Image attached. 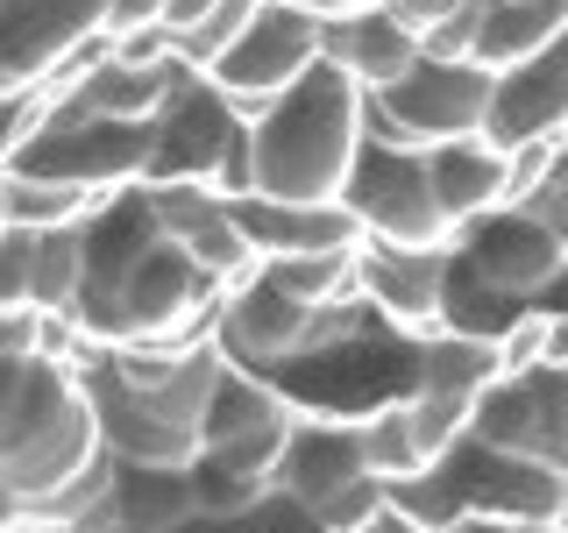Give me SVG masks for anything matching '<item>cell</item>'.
<instances>
[{
	"label": "cell",
	"mask_w": 568,
	"mask_h": 533,
	"mask_svg": "<svg viewBox=\"0 0 568 533\" xmlns=\"http://www.w3.org/2000/svg\"><path fill=\"white\" fill-rule=\"evenodd\" d=\"M164 8L171 0H114V43L121 36H142V29H164Z\"/></svg>",
	"instance_id": "cell-34"
},
{
	"label": "cell",
	"mask_w": 568,
	"mask_h": 533,
	"mask_svg": "<svg viewBox=\"0 0 568 533\" xmlns=\"http://www.w3.org/2000/svg\"><path fill=\"white\" fill-rule=\"evenodd\" d=\"M206 8H213V0H171V8H164V29H171V36H178V29H192Z\"/></svg>",
	"instance_id": "cell-37"
},
{
	"label": "cell",
	"mask_w": 568,
	"mask_h": 533,
	"mask_svg": "<svg viewBox=\"0 0 568 533\" xmlns=\"http://www.w3.org/2000/svg\"><path fill=\"white\" fill-rule=\"evenodd\" d=\"M561 476L568 470H547L532 455H511V449H490V441L462 434L448 455L434 462L426 476L398 484L405 512H419L426 533H448L462 520H511V526H555L561 512Z\"/></svg>",
	"instance_id": "cell-5"
},
{
	"label": "cell",
	"mask_w": 568,
	"mask_h": 533,
	"mask_svg": "<svg viewBox=\"0 0 568 533\" xmlns=\"http://www.w3.org/2000/svg\"><path fill=\"white\" fill-rule=\"evenodd\" d=\"M100 455L106 441L79 363L43 349L0 355V491H14V505H36V497L79 484Z\"/></svg>",
	"instance_id": "cell-4"
},
{
	"label": "cell",
	"mask_w": 568,
	"mask_h": 533,
	"mask_svg": "<svg viewBox=\"0 0 568 533\" xmlns=\"http://www.w3.org/2000/svg\"><path fill=\"white\" fill-rule=\"evenodd\" d=\"M555 135H568V36L532 50L526 64L497 71L484 114V142H497V150H526V142H555Z\"/></svg>",
	"instance_id": "cell-15"
},
{
	"label": "cell",
	"mask_w": 568,
	"mask_h": 533,
	"mask_svg": "<svg viewBox=\"0 0 568 533\" xmlns=\"http://www.w3.org/2000/svg\"><path fill=\"white\" fill-rule=\"evenodd\" d=\"M227 284L164 235L150 185H121L85 213V284L71 320L93 349H178L213 334Z\"/></svg>",
	"instance_id": "cell-1"
},
{
	"label": "cell",
	"mask_w": 568,
	"mask_h": 533,
	"mask_svg": "<svg viewBox=\"0 0 568 533\" xmlns=\"http://www.w3.org/2000/svg\"><path fill=\"white\" fill-rule=\"evenodd\" d=\"M320 14L306 8H284V0H263L256 8V22H248L235 43L221 50V58L206 64V79L221 86L227 100L242 107V114H263L284 86H298L306 71L320 64Z\"/></svg>",
	"instance_id": "cell-11"
},
{
	"label": "cell",
	"mask_w": 568,
	"mask_h": 533,
	"mask_svg": "<svg viewBox=\"0 0 568 533\" xmlns=\"http://www.w3.org/2000/svg\"><path fill=\"white\" fill-rule=\"evenodd\" d=\"M242 142H248V114L192 64L185 79L171 86V100L156 107V150H150L142 185H171V178H206L213 185Z\"/></svg>",
	"instance_id": "cell-12"
},
{
	"label": "cell",
	"mask_w": 568,
	"mask_h": 533,
	"mask_svg": "<svg viewBox=\"0 0 568 533\" xmlns=\"http://www.w3.org/2000/svg\"><path fill=\"white\" fill-rule=\"evenodd\" d=\"M519 207H532V213H540V221L561 235V249H568V135H561V157H555V171L540 178V192H532V200H519Z\"/></svg>",
	"instance_id": "cell-31"
},
{
	"label": "cell",
	"mask_w": 568,
	"mask_h": 533,
	"mask_svg": "<svg viewBox=\"0 0 568 533\" xmlns=\"http://www.w3.org/2000/svg\"><path fill=\"white\" fill-rule=\"evenodd\" d=\"M484 14H490V0H462L448 22L426 36V58H476V29H484Z\"/></svg>",
	"instance_id": "cell-30"
},
{
	"label": "cell",
	"mask_w": 568,
	"mask_h": 533,
	"mask_svg": "<svg viewBox=\"0 0 568 533\" xmlns=\"http://www.w3.org/2000/svg\"><path fill=\"white\" fill-rule=\"evenodd\" d=\"M114 36V0H0V93L29 100Z\"/></svg>",
	"instance_id": "cell-10"
},
{
	"label": "cell",
	"mask_w": 568,
	"mask_h": 533,
	"mask_svg": "<svg viewBox=\"0 0 568 533\" xmlns=\"http://www.w3.org/2000/svg\"><path fill=\"white\" fill-rule=\"evenodd\" d=\"M235 207V228L248 235L263 263L277 257H313V249H363V221L348 213V200H327V207H306V200H263V192H242Z\"/></svg>",
	"instance_id": "cell-17"
},
{
	"label": "cell",
	"mask_w": 568,
	"mask_h": 533,
	"mask_svg": "<svg viewBox=\"0 0 568 533\" xmlns=\"http://www.w3.org/2000/svg\"><path fill=\"white\" fill-rule=\"evenodd\" d=\"M532 306L519 292H505L497 278H484L462 249H448V284H440V328L455 334H484V342H505Z\"/></svg>",
	"instance_id": "cell-22"
},
{
	"label": "cell",
	"mask_w": 568,
	"mask_h": 533,
	"mask_svg": "<svg viewBox=\"0 0 568 533\" xmlns=\"http://www.w3.org/2000/svg\"><path fill=\"white\" fill-rule=\"evenodd\" d=\"M369 313H377L369 299H348V306H306V299H284L263 271H248L242 284H227V292H221L213 342H221L227 363L271 378V370L298 363V355H313V349H327V342H342V334H355Z\"/></svg>",
	"instance_id": "cell-7"
},
{
	"label": "cell",
	"mask_w": 568,
	"mask_h": 533,
	"mask_svg": "<svg viewBox=\"0 0 568 533\" xmlns=\"http://www.w3.org/2000/svg\"><path fill=\"white\" fill-rule=\"evenodd\" d=\"M390 14H398V29H413L419 36V50H426V36H434L440 22H448V14L462 8V0H384Z\"/></svg>",
	"instance_id": "cell-33"
},
{
	"label": "cell",
	"mask_w": 568,
	"mask_h": 533,
	"mask_svg": "<svg viewBox=\"0 0 568 533\" xmlns=\"http://www.w3.org/2000/svg\"><path fill=\"white\" fill-rule=\"evenodd\" d=\"M342 200L363 221L369 242H398V249H448L455 242V221L434 192L426 150H390V142L363 135V157H355V178Z\"/></svg>",
	"instance_id": "cell-9"
},
{
	"label": "cell",
	"mask_w": 568,
	"mask_h": 533,
	"mask_svg": "<svg viewBox=\"0 0 568 533\" xmlns=\"http://www.w3.org/2000/svg\"><path fill=\"white\" fill-rule=\"evenodd\" d=\"M455 249H462V257H469L484 278L505 284V292H519L526 306H540L547 284H555L561 263H568L561 235H555V228H547L532 207H497V213L462 221V228H455Z\"/></svg>",
	"instance_id": "cell-14"
},
{
	"label": "cell",
	"mask_w": 568,
	"mask_h": 533,
	"mask_svg": "<svg viewBox=\"0 0 568 533\" xmlns=\"http://www.w3.org/2000/svg\"><path fill=\"white\" fill-rule=\"evenodd\" d=\"M284 299H306V306H348L363 299V249H313V257H277L256 263Z\"/></svg>",
	"instance_id": "cell-25"
},
{
	"label": "cell",
	"mask_w": 568,
	"mask_h": 533,
	"mask_svg": "<svg viewBox=\"0 0 568 533\" xmlns=\"http://www.w3.org/2000/svg\"><path fill=\"white\" fill-rule=\"evenodd\" d=\"M79 284H85V221L43 228V235H36V257H29V299L43 313H71Z\"/></svg>",
	"instance_id": "cell-28"
},
{
	"label": "cell",
	"mask_w": 568,
	"mask_h": 533,
	"mask_svg": "<svg viewBox=\"0 0 568 533\" xmlns=\"http://www.w3.org/2000/svg\"><path fill=\"white\" fill-rule=\"evenodd\" d=\"M36 533H64V526H36Z\"/></svg>",
	"instance_id": "cell-42"
},
{
	"label": "cell",
	"mask_w": 568,
	"mask_h": 533,
	"mask_svg": "<svg viewBox=\"0 0 568 533\" xmlns=\"http://www.w3.org/2000/svg\"><path fill=\"white\" fill-rule=\"evenodd\" d=\"M363 462V420H334V413H298V426L284 434L277 455V491H292L306 512H320L342 484H355Z\"/></svg>",
	"instance_id": "cell-19"
},
{
	"label": "cell",
	"mask_w": 568,
	"mask_h": 533,
	"mask_svg": "<svg viewBox=\"0 0 568 533\" xmlns=\"http://www.w3.org/2000/svg\"><path fill=\"white\" fill-rule=\"evenodd\" d=\"M256 8H263V0H213V8H206L192 29H178V36H171V50H178L185 64H200V71H206V64L221 58V50L235 43L248 22H256Z\"/></svg>",
	"instance_id": "cell-29"
},
{
	"label": "cell",
	"mask_w": 568,
	"mask_h": 533,
	"mask_svg": "<svg viewBox=\"0 0 568 533\" xmlns=\"http://www.w3.org/2000/svg\"><path fill=\"white\" fill-rule=\"evenodd\" d=\"M150 200H156L164 235L185 249L192 263H206L221 284H242L263 263L256 249H248V235L235 228V207H227L221 185H206V178H171V185H150Z\"/></svg>",
	"instance_id": "cell-16"
},
{
	"label": "cell",
	"mask_w": 568,
	"mask_h": 533,
	"mask_svg": "<svg viewBox=\"0 0 568 533\" xmlns=\"http://www.w3.org/2000/svg\"><path fill=\"white\" fill-rule=\"evenodd\" d=\"M8 526H22V505H14V491H0V533Z\"/></svg>",
	"instance_id": "cell-39"
},
{
	"label": "cell",
	"mask_w": 568,
	"mask_h": 533,
	"mask_svg": "<svg viewBox=\"0 0 568 533\" xmlns=\"http://www.w3.org/2000/svg\"><path fill=\"white\" fill-rule=\"evenodd\" d=\"M426 171H434V192L448 207V221H476V213L511 207V150H497L484 135H455L426 150Z\"/></svg>",
	"instance_id": "cell-21"
},
{
	"label": "cell",
	"mask_w": 568,
	"mask_h": 533,
	"mask_svg": "<svg viewBox=\"0 0 568 533\" xmlns=\"http://www.w3.org/2000/svg\"><path fill=\"white\" fill-rule=\"evenodd\" d=\"M363 114H369V93L334 58H320L263 114H248L256 192L263 200H306V207L342 200L355 178V157H363Z\"/></svg>",
	"instance_id": "cell-3"
},
{
	"label": "cell",
	"mask_w": 568,
	"mask_h": 533,
	"mask_svg": "<svg viewBox=\"0 0 568 533\" xmlns=\"http://www.w3.org/2000/svg\"><path fill=\"white\" fill-rule=\"evenodd\" d=\"M221 342L200 334V342L178 349H93L79 355L85 399H93L100 441L106 455L121 462H192L206 434V399L213 378H221Z\"/></svg>",
	"instance_id": "cell-2"
},
{
	"label": "cell",
	"mask_w": 568,
	"mask_h": 533,
	"mask_svg": "<svg viewBox=\"0 0 568 533\" xmlns=\"http://www.w3.org/2000/svg\"><path fill=\"white\" fill-rule=\"evenodd\" d=\"M555 526L568 533V476H561V512H555Z\"/></svg>",
	"instance_id": "cell-40"
},
{
	"label": "cell",
	"mask_w": 568,
	"mask_h": 533,
	"mask_svg": "<svg viewBox=\"0 0 568 533\" xmlns=\"http://www.w3.org/2000/svg\"><path fill=\"white\" fill-rule=\"evenodd\" d=\"M455 249V242H448ZM448 249H398V242H363V299L390 328L434 334L440 328V284H448Z\"/></svg>",
	"instance_id": "cell-18"
},
{
	"label": "cell",
	"mask_w": 568,
	"mask_h": 533,
	"mask_svg": "<svg viewBox=\"0 0 568 533\" xmlns=\"http://www.w3.org/2000/svg\"><path fill=\"white\" fill-rule=\"evenodd\" d=\"M100 207V192L85 185H58V178H29V171H8L0 178V228H71Z\"/></svg>",
	"instance_id": "cell-26"
},
{
	"label": "cell",
	"mask_w": 568,
	"mask_h": 533,
	"mask_svg": "<svg viewBox=\"0 0 568 533\" xmlns=\"http://www.w3.org/2000/svg\"><path fill=\"white\" fill-rule=\"evenodd\" d=\"M8 533H36V526H8Z\"/></svg>",
	"instance_id": "cell-43"
},
{
	"label": "cell",
	"mask_w": 568,
	"mask_h": 533,
	"mask_svg": "<svg viewBox=\"0 0 568 533\" xmlns=\"http://www.w3.org/2000/svg\"><path fill=\"white\" fill-rule=\"evenodd\" d=\"M320 58H334L363 93H384V86H398L419 64V36L398 29L390 8H348L320 29Z\"/></svg>",
	"instance_id": "cell-20"
},
{
	"label": "cell",
	"mask_w": 568,
	"mask_h": 533,
	"mask_svg": "<svg viewBox=\"0 0 568 533\" xmlns=\"http://www.w3.org/2000/svg\"><path fill=\"white\" fill-rule=\"evenodd\" d=\"M448 533H532V526H511V520H462Z\"/></svg>",
	"instance_id": "cell-38"
},
{
	"label": "cell",
	"mask_w": 568,
	"mask_h": 533,
	"mask_svg": "<svg viewBox=\"0 0 568 533\" xmlns=\"http://www.w3.org/2000/svg\"><path fill=\"white\" fill-rule=\"evenodd\" d=\"M348 533H426V526H419V512H405L398 497H384V505L369 512L363 526H348Z\"/></svg>",
	"instance_id": "cell-35"
},
{
	"label": "cell",
	"mask_w": 568,
	"mask_h": 533,
	"mask_svg": "<svg viewBox=\"0 0 568 533\" xmlns=\"http://www.w3.org/2000/svg\"><path fill=\"white\" fill-rule=\"evenodd\" d=\"M555 36H568V0H490L484 29H476V64L511 71Z\"/></svg>",
	"instance_id": "cell-23"
},
{
	"label": "cell",
	"mask_w": 568,
	"mask_h": 533,
	"mask_svg": "<svg viewBox=\"0 0 568 533\" xmlns=\"http://www.w3.org/2000/svg\"><path fill=\"white\" fill-rule=\"evenodd\" d=\"M348 8H384V0H342V14H348Z\"/></svg>",
	"instance_id": "cell-41"
},
{
	"label": "cell",
	"mask_w": 568,
	"mask_h": 533,
	"mask_svg": "<svg viewBox=\"0 0 568 533\" xmlns=\"http://www.w3.org/2000/svg\"><path fill=\"white\" fill-rule=\"evenodd\" d=\"M36 129L22 135L8 171L29 178H58V185H85V192H121L142 185L156 150V114L150 121H121V114H79V107H58L50 93H36Z\"/></svg>",
	"instance_id": "cell-6"
},
{
	"label": "cell",
	"mask_w": 568,
	"mask_h": 533,
	"mask_svg": "<svg viewBox=\"0 0 568 533\" xmlns=\"http://www.w3.org/2000/svg\"><path fill=\"white\" fill-rule=\"evenodd\" d=\"M490 86H497L490 64H476V58H426L419 50V64L405 71L398 86L369 93L363 135L390 142V150H434V142H455V135H484Z\"/></svg>",
	"instance_id": "cell-8"
},
{
	"label": "cell",
	"mask_w": 568,
	"mask_h": 533,
	"mask_svg": "<svg viewBox=\"0 0 568 533\" xmlns=\"http://www.w3.org/2000/svg\"><path fill=\"white\" fill-rule=\"evenodd\" d=\"M497 378H505V349L484 342V334H455V328L419 334V384L426 391H462V399H484Z\"/></svg>",
	"instance_id": "cell-24"
},
{
	"label": "cell",
	"mask_w": 568,
	"mask_h": 533,
	"mask_svg": "<svg viewBox=\"0 0 568 533\" xmlns=\"http://www.w3.org/2000/svg\"><path fill=\"white\" fill-rule=\"evenodd\" d=\"M469 434L490 441V449L532 455L547 470H568V370L540 363V370H519V378H497L476 399Z\"/></svg>",
	"instance_id": "cell-13"
},
{
	"label": "cell",
	"mask_w": 568,
	"mask_h": 533,
	"mask_svg": "<svg viewBox=\"0 0 568 533\" xmlns=\"http://www.w3.org/2000/svg\"><path fill=\"white\" fill-rule=\"evenodd\" d=\"M547 363L568 370V306H561V313H547Z\"/></svg>",
	"instance_id": "cell-36"
},
{
	"label": "cell",
	"mask_w": 568,
	"mask_h": 533,
	"mask_svg": "<svg viewBox=\"0 0 568 533\" xmlns=\"http://www.w3.org/2000/svg\"><path fill=\"white\" fill-rule=\"evenodd\" d=\"M405 399H413V391H405ZM405 399H390V405H377V413L363 420V462L384 476L390 491L434 470V455H426V441H419V426H413V405H405Z\"/></svg>",
	"instance_id": "cell-27"
},
{
	"label": "cell",
	"mask_w": 568,
	"mask_h": 533,
	"mask_svg": "<svg viewBox=\"0 0 568 533\" xmlns=\"http://www.w3.org/2000/svg\"><path fill=\"white\" fill-rule=\"evenodd\" d=\"M36 107H43V100H8V93H0V178H8V164H14V150H22V135L36 129Z\"/></svg>",
	"instance_id": "cell-32"
}]
</instances>
